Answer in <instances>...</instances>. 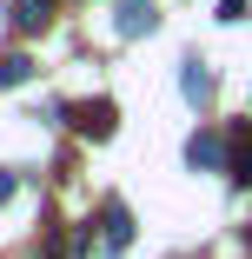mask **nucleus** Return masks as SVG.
Masks as SVG:
<instances>
[{
  "instance_id": "obj_1",
  "label": "nucleus",
  "mask_w": 252,
  "mask_h": 259,
  "mask_svg": "<svg viewBox=\"0 0 252 259\" xmlns=\"http://www.w3.org/2000/svg\"><path fill=\"white\" fill-rule=\"evenodd\" d=\"M67 120H73L86 140H113V126H120V107H113V100H80V107H67Z\"/></svg>"
},
{
  "instance_id": "obj_2",
  "label": "nucleus",
  "mask_w": 252,
  "mask_h": 259,
  "mask_svg": "<svg viewBox=\"0 0 252 259\" xmlns=\"http://www.w3.org/2000/svg\"><path fill=\"white\" fill-rule=\"evenodd\" d=\"M153 27H160L153 0H120V20H113V33H120V40H139V33H153Z\"/></svg>"
},
{
  "instance_id": "obj_3",
  "label": "nucleus",
  "mask_w": 252,
  "mask_h": 259,
  "mask_svg": "<svg viewBox=\"0 0 252 259\" xmlns=\"http://www.w3.org/2000/svg\"><path fill=\"white\" fill-rule=\"evenodd\" d=\"M99 239H107V252H126L133 246V213L120 199H107V213H99Z\"/></svg>"
},
{
  "instance_id": "obj_4",
  "label": "nucleus",
  "mask_w": 252,
  "mask_h": 259,
  "mask_svg": "<svg viewBox=\"0 0 252 259\" xmlns=\"http://www.w3.org/2000/svg\"><path fill=\"white\" fill-rule=\"evenodd\" d=\"M186 166H206V173L226 166V146H219L213 133H192V140H186Z\"/></svg>"
},
{
  "instance_id": "obj_5",
  "label": "nucleus",
  "mask_w": 252,
  "mask_h": 259,
  "mask_svg": "<svg viewBox=\"0 0 252 259\" xmlns=\"http://www.w3.org/2000/svg\"><path fill=\"white\" fill-rule=\"evenodd\" d=\"M179 93L192 100V107H206V100H213V73L199 67V60H186V67H179Z\"/></svg>"
},
{
  "instance_id": "obj_6",
  "label": "nucleus",
  "mask_w": 252,
  "mask_h": 259,
  "mask_svg": "<svg viewBox=\"0 0 252 259\" xmlns=\"http://www.w3.org/2000/svg\"><path fill=\"white\" fill-rule=\"evenodd\" d=\"M46 14H54V0H14V27H20V33L46 27Z\"/></svg>"
},
{
  "instance_id": "obj_7",
  "label": "nucleus",
  "mask_w": 252,
  "mask_h": 259,
  "mask_svg": "<svg viewBox=\"0 0 252 259\" xmlns=\"http://www.w3.org/2000/svg\"><path fill=\"white\" fill-rule=\"evenodd\" d=\"M226 173H232V180H252V133H232V153H226Z\"/></svg>"
},
{
  "instance_id": "obj_8",
  "label": "nucleus",
  "mask_w": 252,
  "mask_h": 259,
  "mask_svg": "<svg viewBox=\"0 0 252 259\" xmlns=\"http://www.w3.org/2000/svg\"><path fill=\"white\" fill-rule=\"evenodd\" d=\"M33 80V60L27 54H7V60H0V87H27Z\"/></svg>"
},
{
  "instance_id": "obj_9",
  "label": "nucleus",
  "mask_w": 252,
  "mask_h": 259,
  "mask_svg": "<svg viewBox=\"0 0 252 259\" xmlns=\"http://www.w3.org/2000/svg\"><path fill=\"white\" fill-rule=\"evenodd\" d=\"M245 14V0H219V20H239Z\"/></svg>"
},
{
  "instance_id": "obj_10",
  "label": "nucleus",
  "mask_w": 252,
  "mask_h": 259,
  "mask_svg": "<svg viewBox=\"0 0 252 259\" xmlns=\"http://www.w3.org/2000/svg\"><path fill=\"white\" fill-rule=\"evenodd\" d=\"M14 199V173H0V206H7Z\"/></svg>"
},
{
  "instance_id": "obj_11",
  "label": "nucleus",
  "mask_w": 252,
  "mask_h": 259,
  "mask_svg": "<svg viewBox=\"0 0 252 259\" xmlns=\"http://www.w3.org/2000/svg\"><path fill=\"white\" fill-rule=\"evenodd\" d=\"M245 233H252V226H245Z\"/></svg>"
}]
</instances>
